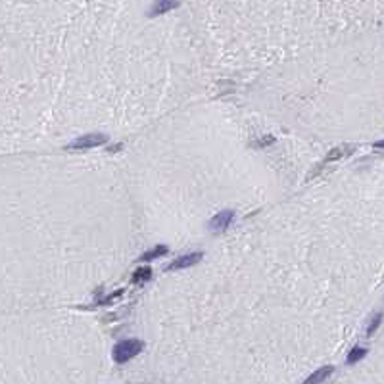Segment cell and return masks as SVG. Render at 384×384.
I'll return each mask as SVG.
<instances>
[{
  "instance_id": "obj_1",
  "label": "cell",
  "mask_w": 384,
  "mask_h": 384,
  "mask_svg": "<svg viewBox=\"0 0 384 384\" xmlns=\"http://www.w3.org/2000/svg\"><path fill=\"white\" fill-rule=\"evenodd\" d=\"M144 350V342L138 338H129V340H121L114 346V361L116 363H127L131 361L133 357L140 354Z\"/></svg>"
},
{
  "instance_id": "obj_2",
  "label": "cell",
  "mask_w": 384,
  "mask_h": 384,
  "mask_svg": "<svg viewBox=\"0 0 384 384\" xmlns=\"http://www.w3.org/2000/svg\"><path fill=\"white\" fill-rule=\"evenodd\" d=\"M108 142V136L102 133H90V134H83L79 138H75L73 142L67 144V150H87V148H96L102 146Z\"/></svg>"
},
{
  "instance_id": "obj_3",
  "label": "cell",
  "mask_w": 384,
  "mask_h": 384,
  "mask_svg": "<svg viewBox=\"0 0 384 384\" xmlns=\"http://www.w3.org/2000/svg\"><path fill=\"white\" fill-rule=\"evenodd\" d=\"M233 219H235V211L233 209H223V211H219L217 215H213L209 219L207 227H209L211 233H223V231L229 229V225L233 223Z\"/></svg>"
},
{
  "instance_id": "obj_4",
  "label": "cell",
  "mask_w": 384,
  "mask_h": 384,
  "mask_svg": "<svg viewBox=\"0 0 384 384\" xmlns=\"http://www.w3.org/2000/svg\"><path fill=\"white\" fill-rule=\"evenodd\" d=\"M204 259V254L202 252H191V254H185L177 257L171 265H167V271H177V269H187V267H192L196 263H200Z\"/></svg>"
},
{
  "instance_id": "obj_5",
  "label": "cell",
  "mask_w": 384,
  "mask_h": 384,
  "mask_svg": "<svg viewBox=\"0 0 384 384\" xmlns=\"http://www.w3.org/2000/svg\"><path fill=\"white\" fill-rule=\"evenodd\" d=\"M332 371H334V367L332 365H326V367H321V369H317L315 373H311L310 377L304 381L302 384H321L325 379H328L330 375H332Z\"/></svg>"
},
{
  "instance_id": "obj_6",
  "label": "cell",
  "mask_w": 384,
  "mask_h": 384,
  "mask_svg": "<svg viewBox=\"0 0 384 384\" xmlns=\"http://www.w3.org/2000/svg\"><path fill=\"white\" fill-rule=\"evenodd\" d=\"M177 6L179 0H158L150 8V15H162L165 12H169V10H173V8H177Z\"/></svg>"
},
{
  "instance_id": "obj_7",
  "label": "cell",
  "mask_w": 384,
  "mask_h": 384,
  "mask_svg": "<svg viewBox=\"0 0 384 384\" xmlns=\"http://www.w3.org/2000/svg\"><path fill=\"white\" fill-rule=\"evenodd\" d=\"M152 279V269L148 265H140L134 269V273L131 275V281L134 284H140V282H148Z\"/></svg>"
},
{
  "instance_id": "obj_8",
  "label": "cell",
  "mask_w": 384,
  "mask_h": 384,
  "mask_svg": "<svg viewBox=\"0 0 384 384\" xmlns=\"http://www.w3.org/2000/svg\"><path fill=\"white\" fill-rule=\"evenodd\" d=\"M167 254V246L165 244H160V246H156V248H152L150 252H144L140 257H138V261H150V259H156V257H162Z\"/></svg>"
},
{
  "instance_id": "obj_9",
  "label": "cell",
  "mask_w": 384,
  "mask_h": 384,
  "mask_svg": "<svg viewBox=\"0 0 384 384\" xmlns=\"http://www.w3.org/2000/svg\"><path fill=\"white\" fill-rule=\"evenodd\" d=\"M365 355H367V350L357 346V348H354V350L348 354V357H346V363H348V365H354V363H357L359 359H363Z\"/></svg>"
},
{
  "instance_id": "obj_10",
  "label": "cell",
  "mask_w": 384,
  "mask_h": 384,
  "mask_svg": "<svg viewBox=\"0 0 384 384\" xmlns=\"http://www.w3.org/2000/svg\"><path fill=\"white\" fill-rule=\"evenodd\" d=\"M381 323H383V313H375L373 319L369 321V326H367V336H373L377 332V328L381 326Z\"/></svg>"
},
{
  "instance_id": "obj_11",
  "label": "cell",
  "mask_w": 384,
  "mask_h": 384,
  "mask_svg": "<svg viewBox=\"0 0 384 384\" xmlns=\"http://www.w3.org/2000/svg\"><path fill=\"white\" fill-rule=\"evenodd\" d=\"M344 156V148L338 146V148H332L328 154L325 156V162H334V160H338V158H342Z\"/></svg>"
},
{
  "instance_id": "obj_12",
  "label": "cell",
  "mask_w": 384,
  "mask_h": 384,
  "mask_svg": "<svg viewBox=\"0 0 384 384\" xmlns=\"http://www.w3.org/2000/svg\"><path fill=\"white\" fill-rule=\"evenodd\" d=\"M273 142H275V136H265V138H259V140H254V142H252V146L261 148V146H269V144H273Z\"/></svg>"
},
{
  "instance_id": "obj_13",
  "label": "cell",
  "mask_w": 384,
  "mask_h": 384,
  "mask_svg": "<svg viewBox=\"0 0 384 384\" xmlns=\"http://www.w3.org/2000/svg\"><path fill=\"white\" fill-rule=\"evenodd\" d=\"M375 148H384V140H379V142H375Z\"/></svg>"
}]
</instances>
